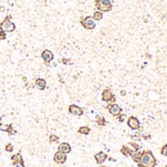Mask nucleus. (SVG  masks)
Returning a JSON list of instances; mask_svg holds the SVG:
<instances>
[{"label": "nucleus", "mask_w": 167, "mask_h": 167, "mask_svg": "<svg viewBox=\"0 0 167 167\" xmlns=\"http://www.w3.org/2000/svg\"><path fill=\"white\" fill-rule=\"evenodd\" d=\"M0 28H1V30H3L5 32H12L15 30L16 26L12 22H10L8 19H6L3 23L0 24Z\"/></svg>", "instance_id": "nucleus-6"}, {"label": "nucleus", "mask_w": 167, "mask_h": 167, "mask_svg": "<svg viewBox=\"0 0 167 167\" xmlns=\"http://www.w3.org/2000/svg\"><path fill=\"white\" fill-rule=\"evenodd\" d=\"M0 11H1V12H4L5 8H4V7H0Z\"/></svg>", "instance_id": "nucleus-26"}, {"label": "nucleus", "mask_w": 167, "mask_h": 167, "mask_svg": "<svg viewBox=\"0 0 167 167\" xmlns=\"http://www.w3.org/2000/svg\"><path fill=\"white\" fill-rule=\"evenodd\" d=\"M69 112L71 113V114H73V115L80 116L83 114V110L81 107L75 106V105H70V107H69Z\"/></svg>", "instance_id": "nucleus-8"}, {"label": "nucleus", "mask_w": 167, "mask_h": 167, "mask_svg": "<svg viewBox=\"0 0 167 167\" xmlns=\"http://www.w3.org/2000/svg\"><path fill=\"white\" fill-rule=\"evenodd\" d=\"M70 149H71V148L68 143H63V144H61L59 146V152H62V153H65V154L70 153Z\"/></svg>", "instance_id": "nucleus-12"}, {"label": "nucleus", "mask_w": 167, "mask_h": 167, "mask_svg": "<svg viewBox=\"0 0 167 167\" xmlns=\"http://www.w3.org/2000/svg\"><path fill=\"white\" fill-rule=\"evenodd\" d=\"M160 153L167 157V145H164L162 148H160Z\"/></svg>", "instance_id": "nucleus-17"}, {"label": "nucleus", "mask_w": 167, "mask_h": 167, "mask_svg": "<svg viewBox=\"0 0 167 167\" xmlns=\"http://www.w3.org/2000/svg\"><path fill=\"white\" fill-rule=\"evenodd\" d=\"M58 140H59V138L57 136H55V135H51L50 136V142H57Z\"/></svg>", "instance_id": "nucleus-22"}, {"label": "nucleus", "mask_w": 167, "mask_h": 167, "mask_svg": "<svg viewBox=\"0 0 167 167\" xmlns=\"http://www.w3.org/2000/svg\"><path fill=\"white\" fill-rule=\"evenodd\" d=\"M80 23L82 24V27L86 29H94L96 27V23H95V20L92 17H86V18L81 19Z\"/></svg>", "instance_id": "nucleus-5"}, {"label": "nucleus", "mask_w": 167, "mask_h": 167, "mask_svg": "<svg viewBox=\"0 0 167 167\" xmlns=\"http://www.w3.org/2000/svg\"><path fill=\"white\" fill-rule=\"evenodd\" d=\"M78 132L80 134H83V135H87L90 133V128L87 127V126H82V127H80L78 129Z\"/></svg>", "instance_id": "nucleus-16"}, {"label": "nucleus", "mask_w": 167, "mask_h": 167, "mask_svg": "<svg viewBox=\"0 0 167 167\" xmlns=\"http://www.w3.org/2000/svg\"><path fill=\"white\" fill-rule=\"evenodd\" d=\"M138 165L139 167H155L156 159L153 156L152 152L145 151L143 153H141L140 158L138 160Z\"/></svg>", "instance_id": "nucleus-1"}, {"label": "nucleus", "mask_w": 167, "mask_h": 167, "mask_svg": "<svg viewBox=\"0 0 167 167\" xmlns=\"http://www.w3.org/2000/svg\"><path fill=\"white\" fill-rule=\"evenodd\" d=\"M117 118H118V120L120 121V122H123V121L125 120L126 115L125 114H119V115L117 116Z\"/></svg>", "instance_id": "nucleus-21"}, {"label": "nucleus", "mask_w": 167, "mask_h": 167, "mask_svg": "<svg viewBox=\"0 0 167 167\" xmlns=\"http://www.w3.org/2000/svg\"><path fill=\"white\" fill-rule=\"evenodd\" d=\"M133 152H134V149L130 148L129 146H123L121 148V153H123L125 156H131V154H132Z\"/></svg>", "instance_id": "nucleus-13"}, {"label": "nucleus", "mask_w": 167, "mask_h": 167, "mask_svg": "<svg viewBox=\"0 0 167 167\" xmlns=\"http://www.w3.org/2000/svg\"><path fill=\"white\" fill-rule=\"evenodd\" d=\"M107 110L110 111V113H111V115L116 116V117L119 115V114H121V111H122V108L120 107V106H118L115 103H110V104H107Z\"/></svg>", "instance_id": "nucleus-4"}, {"label": "nucleus", "mask_w": 167, "mask_h": 167, "mask_svg": "<svg viewBox=\"0 0 167 167\" xmlns=\"http://www.w3.org/2000/svg\"><path fill=\"white\" fill-rule=\"evenodd\" d=\"M35 85H36V87L38 89L44 90L45 87H46V81L42 78H37L36 80H35Z\"/></svg>", "instance_id": "nucleus-14"}, {"label": "nucleus", "mask_w": 167, "mask_h": 167, "mask_svg": "<svg viewBox=\"0 0 167 167\" xmlns=\"http://www.w3.org/2000/svg\"><path fill=\"white\" fill-rule=\"evenodd\" d=\"M102 100L106 103H115V95L110 88H106L102 93Z\"/></svg>", "instance_id": "nucleus-3"}, {"label": "nucleus", "mask_w": 167, "mask_h": 167, "mask_svg": "<svg viewBox=\"0 0 167 167\" xmlns=\"http://www.w3.org/2000/svg\"><path fill=\"white\" fill-rule=\"evenodd\" d=\"M96 8L101 12H110L112 9V3L111 0H96Z\"/></svg>", "instance_id": "nucleus-2"}, {"label": "nucleus", "mask_w": 167, "mask_h": 167, "mask_svg": "<svg viewBox=\"0 0 167 167\" xmlns=\"http://www.w3.org/2000/svg\"><path fill=\"white\" fill-rule=\"evenodd\" d=\"M132 139L135 140V141H140V139H141V134H140L139 132L135 133V134L132 135Z\"/></svg>", "instance_id": "nucleus-20"}, {"label": "nucleus", "mask_w": 167, "mask_h": 167, "mask_svg": "<svg viewBox=\"0 0 167 167\" xmlns=\"http://www.w3.org/2000/svg\"><path fill=\"white\" fill-rule=\"evenodd\" d=\"M41 57L45 63H50V62L53 60L54 55H53V53H52L50 50H44V51L42 52Z\"/></svg>", "instance_id": "nucleus-10"}, {"label": "nucleus", "mask_w": 167, "mask_h": 167, "mask_svg": "<svg viewBox=\"0 0 167 167\" xmlns=\"http://www.w3.org/2000/svg\"><path fill=\"white\" fill-rule=\"evenodd\" d=\"M5 38H6V33H5V31L1 30L0 31V39H5Z\"/></svg>", "instance_id": "nucleus-24"}, {"label": "nucleus", "mask_w": 167, "mask_h": 167, "mask_svg": "<svg viewBox=\"0 0 167 167\" xmlns=\"http://www.w3.org/2000/svg\"><path fill=\"white\" fill-rule=\"evenodd\" d=\"M95 21H101L103 19V12H101V11H95L94 12V14H93V17H92Z\"/></svg>", "instance_id": "nucleus-15"}, {"label": "nucleus", "mask_w": 167, "mask_h": 167, "mask_svg": "<svg viewBox=\"0 0 167 167\" xmlns=\"http://www.w3.org/2000/svg\"><path fill=\"white\" fill-rule=\"evenodd\" d=\"M97 123L99 124V125H105L106 124V120H105V118L104 117H100V118H98L97 119Z\"/></svg>", "instance_id": "nucleus-19"}, {"label": "nucleus", "mask_w": 167, "mask_h": 167, "mask_svg": "<svg viewBox=\"0 0 167 167\" xmlns=\"http://www.w3.org/2000/svg\"><path fill=\"white\" fill-rule=\"evenodd\" d=\"M14 167H24V166H23V161H18V162L14 163Z\"/></svg>", "instance_id": "nucleus-23"}, {"label": "nucleus", "mask_w": 167, "mask_h": 167, "mask_svg": "<svg viewBox=\"0 0 167 167\" xmlns=\"http://www.w3.org/2000/svg\"><path fill=\"white\" fill-rule=\"evenodd\" d=\"M99 167H107V166H104V165H101V166H99Z\"/></svg>", "instance_id": "nucleus-27"}, {"label": "nucleus", "mask_w": 167, "mask_h": 167, "mask_svg": "<svg viewBox=\"0 0 167 167\" xmlns=\"http://www.w3.org/2000/svg\"><path fill=\"white\" fill-rule=\"evenodd\" d=\"M6 151H8V152H12L13 151V147H12V145L8 144L6 146Z\"/></svg>", "instance_id": "nucleus-25"}, {"label": "nucleus", "mask_w": 167, "mask_h": 167, "mask_svg": "<svg viewBox=\"0 0 167 167\" xmlns=\"http://www.w3.org/2000/svg\"><path fill=\"white\" fill-rule=\"evenodd\" d=\"M12 160H13V162H18V161H22V157H21V155L20 154H16L14 155L13 157H12Z\"/></svg>", "instance_id": "nucleus-18"}, {"label": "nucleus", "mask_w": 167, "mask_h": 167, "mask_svg": "<svg viewBox=\"0 0 167 167\" xmlns=\"http://www.w3.org/2000/svg\"><path fill=\"white\" fill-rule=\"evenodd\" d=\"M127 125L129 126V128L132 130H138L141 127L139 119L136 116H129L127 118Z\"/></svg>", "instance_id": "nucleus-7"}, {"label": "nucleus", "mask_w": 167, "mask_h": 167, "mask_svg": "<svg viewBox=\"0 0 167 167\" xmlns=\"http://www.w3.org/2000/svg\"><path fill=\"white\" fill-rule=\"evenodd\" d=\"M107 155L105 153H103V152H100V153H98L97 154H95V159H96V161H97L98 164H102V163L105 162V160L107 159Z\"/></svg>", "instance_id": "nucleus-11"}, {"label": "nucleus", "mask_w": 167, "mask_h": 167, "mask_svg": "<svg viewBox=\"0 0 167 167\" xmlns=\"http://www.w3.org/2000/svg\"><path fill=\"white\" fill-rule=\"evenodd\" d=\"M54 160H55V162L59 163V164L64 163L65 160H66L65 153H62V152H58V153H56L55 155H54Z\"/></svg>", "instance_id": "nucleus-9"}]
</instances>
